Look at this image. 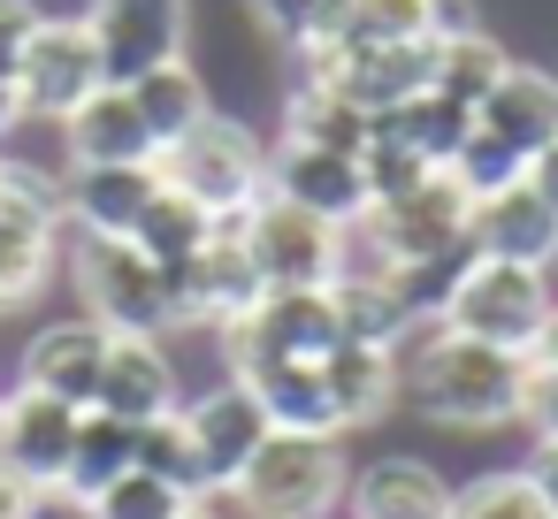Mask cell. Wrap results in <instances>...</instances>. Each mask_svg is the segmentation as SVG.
Masks as SVG:
<instances>
[{
    "mask_svg": "<svg viewBox=\"0 0 558 519\" xmlns=\"http://www.w3.org/2000/svg\"><path fill=\"white\" fill-rule=\"evenodd\" d=\"M24 496H32V481H16L9 466H0V519H16V511H24Z\"/></svg>",
    "mask_w": 558,
    "mask_h": 519,
    "instance_id": "obj_42",
    "label": "cell"
},
{
    "mask_svg": "<svg viewBox=\"0 0 558 519\" xmlns=\"http://www.w3.org/2000/svg\"><path fill=\"white\" fill-rule=\"evenodd\" d=\"M177 405H184L177 344H169V336H108L93 412H108V420H123V428H146V420H161V412H177Z\"/></svg>",
    "mask_w": 558,
    "mask_h": 519,
    "instance_id": "obj_13",
    "label": "cell"
},
{
    "mask_svg": "<svg viewBox=\"0 0 558 519\" xmlns=\"http://www.w3.org/2000/svg\"><path fill=\"white\" fill-rule=\"evenodd\" d=\"M108 85V62H100V39H93V24H85V9L77 16H39V32H32V47H24V70H16V108H24V123H62V115H77L93 92Z\"/></svg>",
    "mask_w": 558,
    "mask_h": 519,
    "instance_id": "obj_8",
    "label": "cell"
},
{
    "mask_svg": "<svg viewBox=\"0 0 558 519\" xmlns=\"http://www.w3.org/2000/svg\"><path fill=\"white\" fill-rule=\"evenodd\" d=\"M474 131H489L497 146H512L520 161H535L558 138V77L535 70V62H512L497 77V92L474 108Z\"/></svg>",
    "mask_w": 558,
    "mask_h": 519,
    "instance_id": "obj_22",
    "label": "cell"
},
{
    "mask_svg": "<svg viewBox=\"0 0 558 519\" xmlns=\"http://www.w3.org/2000/svg\"><path fill=\"white\" fill-rule=\"evenodd\" d=\"M451 481L436 458L421 450H375V458H352V481H344V519H451Z\"/></svg>",
    "mask_w": 558,
    "mask_h": 519,
    "instance_id": "obj_14",
    "label": "cell"
},
{
    "mask_svg": "<svg viewBox=\"0 0 558 519\" xmlns=\"http://www.w3.org/2000/svg\"><path fill=\"white\" fill-rule=\"evenodd\" d=\"M466 252L482 260H512V268H558V214L527 191V184H505L489 199H474L466 214Z\"/></svg>",
    "mask_w": 558,
    "mask_h": 519,
    "instance_id": "obj_17",
    "label": "cell"
},
{
    "mask_svg": "<svg viewBox=\"0 0 558 519\" xmlns=\"http://www.w3.org/2000/svg\"><path fill=\"white\" fill-rule=\"evenodd\" d=\"M9 207H16V191H9V176H0V214H9Z\"/></svg>",
    "mask_w": 558,
    "mask_h": 519,
    "instance_id": "obj_45",
    "label": "cell"
},
{
    "mask_svg": "<svg viewBox=\"0 0 558 519\" xmlns=\"http://www.w3.org/2000/svg\"><path fill=\"white\" fill-rule=\"evenodd\" d=\"M527 359H535V367H558V313H550V329L535 336V351H527Z\"/></svg>",
    "mask_w": 558,
    "mask_h": 519,
    "instance_id": "obj_43",
    "label": "cell"
},
{
    "mask_svg": "<svg viewBox=\"0 0 558 519\" xmlns=\"http://www.w3.org/2000/svg\"><path fill=\"white\" fill-rule=\"evenodd\" d=\"M230 374L245 382V397L260 405V420L276 435H337L344 443V428L329 412V390H322V359H245Z\"/></svg>",
    "mask_w": 558,
    "mask_h": 519,
    "instance_id": "obj_19",
    "label": "cell"
},
{
    "mask_svg": "<svg viewBox=\"0 0 558 519\" xmlns=\"http://www.w3.org/2000/svg\"><path fill=\"white\" fill-rule=\"evenodd\" d=\"M520 473H527V489L550 504V519H558V435H535L527 443V458H520Z\"/></svg>",
    "mask_w": 558,
    "mask_h": 519,
    "instance_id": "obj_40",
    "label": "cell"
},
{
    "mask_svg": "<svg viewBox=\"0 0 558 519\" xmlns=\"http://www.w3.org/2000/svg\"><path fill=\"white\" fill-rule=\"evenodd\" d=\"M131 466L154 473V481H169V489L192 496V504H215V489H207V473H199V450H192V435H184V412L146 420L138 443H131Z\"/></svg>",
    "mask_w": 558,
    "mask_h": 519,
    "instance_id": "obj_31",
    "label": "cell"
},
{
    "mask_svg": "<svg viewBox=\"0 0 558 519\" xmlns=\"http://www.w3.org/2000/svg\"><path fill=\"white\" fill-rule=\"evenodd\" d=\"M54 146H62V169H146L154 161V138L123 85H100L77 115H62Z\"/></svg>",
    "mask_w": 558,
    "mask_h": 519,
    "instance_id": "obj_18",
    "label": "cell"
},
{
    "mask_svg": "<svg viewBox=\"0 0 558 519\" xmlns=\"http://www.w3.org/2000/svg\"><path fill=\"white\" fill-rule=\"evenodd\" d=\"M108 85H138L146 70L192 54V0H93L85 9Z\"/></svg>",
    "mask_w": 558,
    "mask_h": 519,
    "instance_id": "obj_9",
    "label": "cell"
},
{
    "mask_svg": "<svg viewBox=\"0 0 558 519\" xmlns=\"http://www.w3.org/2000/svg\"><path fill=\"white\" fill-rule=\"evenodd\" d=\"M344 344V313H337V291H268L230 336V367L245 359H329Z\"/></svg>",
    "mask_w": 558,
    "mask_h": 519,
    "instance_id": "obj_10",
    "label": "cell"
},
{
    "mask_svg": "<svg viewBox=\"0 0 558 519\" xmlns=\"http://www.w3.org/2000/svg\"><path fill=\"white\" fill-rule=\"evenodd\" d=\"M184 519H230V511H222V504H192Z\"/></svg>",
    "mask_w": 558,
    "mask_h": 519,
    "instance_id": "obj_44",
    "label": "cell"
},
{
    "mask_svg": "<svg viewBox=\"0 0 558 519\" xmlns=\"http://www.w3.org/2000/svg\"><path fill=\"white\" fill-rule=\"evenodd\" d=\"M375 131H383V138H398L405 153H421L428 169H451V153L466 146L474 115H466V108H451L444 92H421V100H405V108L375 115Z\"/></svg>",
    "mask_w": 558,
    "mask_h": 519,
    "instance_id": "obj_27",
    "label": "cell"
},
{
    "mask_svg": "<svg viewBox=\"0 0 558 519\" xmlns=\"http://www.w3.org/2000/svg\"><path fill=\"white\" fill-rule=\"evenodd\" d=\"M520 428L527 435H558V367L527 359V390H520Z\"/></svg>",
    "mask_w": 558,
    "mask_h": 519,
    "instance_id": "obj_38",
    "label": "cell"
},
{
    "mask_svg": "<svg viewBox=\"0 0 558 519\" xmlns=\"http://www.w3.org/2000/svg\"><path fill=\"white\" fill-rule=\"evenodd\" d=\"M444 176H451V184L466 191V207H474V199H489V191L520 184V176H527V161H520L512 146H497L489 131H466V146L451 153V169H444Z\"/></svg>",
    "mask_w": 558,
    "mask_h": 519,
    "instance_id": "obj_34",
    "label": "cell"
},
{
    "mask_svg": "<svg viewBox=\"0 0 558 519\" xmlns=\"http://www.w3.org/2000/svg\"><path fill=\"white\" fill-rule=\"evenodd\" d=\"M77 405H54L24 382H0V466L16 481H62L70 473V443H77Z\"/></svg>",
    "mask_w": 558,
    "mask_h": 519,
    "instance_id": "obj_15",
    "label": "cell"
},
{
    "mask_svg": "<svg viewBox=\"0 0 558 519\" xmlns=\"http://www.w3.org/2000/svg\"><path fill=\"white\" fill-rule=\"evenodd\" d=\"M436 39V0H344L329 47H413Z\"/></svg>",
    "mask_w": 558,
    "mask_h": 519,
    "instance_id": "obj_30",
    "label": "cell"
},
{
    "mask_svg": "<svg viewBox=\"0 0 558 519\" xmlns=\"http://www.w3.org/2000/svg\"><path fill=\"white\" fill-rule=\"evenodd\" d=\"M268 191L291 199V207H306V214H322L329 230H352V222L367 214V176H360V161L322 153V146H291V138L268 146Z\"/></svg>",
    "mask_w": 558,
    "mask_h": 519,
    "instance_id": "obj_16",
    "label": "cell"
},
{
    "mask_svg": "<svg viewBox=\"0 0 558 519\" xmlns=\"http://www.w3.org/2000/svg\"><path fill=\"white\" fill-rule=\"evenodd\" d=\"M238 237H245V252H253L268 291H329L337 268H344V230H329L322 214H306V207H291L276 191H260L238 214Z\"/></svg>",
    "mask_w": 558,
    "mask_h": 519,
    "instance_id": "obj_7",
    "label": "cell"
},
{
    "mask_svg": "<svg viewBox=\"0 0 558 519\" xmlns=\"http://www.w3.org/2000/svg\"><path fill=\"white\" fill-rule=\"evenodd\" d=\"M520 184H527V191H535V199H543V207L558 214V138H550V146H543V153L527 161V176H520Z\"/></svg>",
    "mask_w": 558,
    "mask_h": 519,
    "instance_id": "obj_41",
    "label": "cell"
},
{
    "mask_svg": "<svg viewBox=\"0 0 558 519\" xmlns=\"http://www.w3.org/2000/svg\"><path fill=\"white\" fill-rule=\"evenodd\" d=\"M161 191V169H70L62 176V230L70 237H131L146 199Z\"/></svg>",
    "mask_w": 558,
    "mask_h": 519,
    "instance_id": "obj_21",
    "label": "cell"
},
{
    "mask_svg": "<svg viewBox=\"0 0 558 519\" xmlns=\"http://www.w3.org/2000/svg\"><path fill=\"white\" fill-rule=\"evenodd\" d=\"M100 359H108V329H100V321H85V313L70 306V313H47V321L24 336L16 374H9V382H24V390H39V397H54V405L93 412Z\"/></svg>",
    "mask_w": 558,
    "mask_h": 519,
    "instance_id": "obj_12",
    "label": "cell"
},
{
    "mask_svg": "<svg viewBox=\"0 0 558 519\" xmlns=\"http://www.w3.org/2000/svg\"><path fill=\"white\" fill-rule=\"evenodd\" d=\"M123 92H131V108H138V123H146L154 153H161V146H177L192 123H207V115H215V85H207V70H199L192 54H177V62L146 70V77H138V85H123Z\"/></svg>",
    "mask_w": 558,
    "mask_h": 519,
    "instance_id": "obj_24",
    "label": "cell"
},
{
    "mask_svg": "<svg viewBox=\"0 0 558 519\" xmlns=\"http://www.w3.org/2000/svg\"><path fill=\"white\" fill-rule=\"evenodd\" d=\"M344 481H352V450L337 435H276L245 458V473L230 481V511L238 519H344Z\"/></svg>",
    "mask_w": 558,
    "mask_h": 519,
    "instance_id": "obj_2",
    "label": "cell"
},
{
    "mask_svg": "<svg viewBox=\"0 0 558 519\" xmlns=\"http://www.w3.org/2000/svg\"><path fill=\"white\" fill-rule=\"evenodd\" d=\"M360 176H367V207H383V199H405L413 184H428L436 169H428L421 153H405L398 138H383V131H375V138H367V153H360Z\"/></svg>",
    "mask_w": 558,
    "mask_h": 519,
    "instance_id": "obj_36",
    "label": "cell"
},
{
    "mask_svg": "<svg viewBox=\"0 0 558 519\" xmlns=\"http://www.w3.org/2000/svg\"><path fill=\"white\" fill-rule=\"evenodd\" d=\"M283 138L360 161L367 138H375V115H360V108H352L344 92H329V85H283Z\"/></svg>",
    "mask_w": 558,
    "mask_h": 519,
    "instance_id": "obj_25",
    "label": "cell"
},
{
    "mask_svg": "<svg viewBox=\"0 0 558 519\" xmlns=\"http://www.w3.org/2000/svg\"><path fill=\"white\" fill-rule=\"evenodd\" d=\"M512 70V54L497 47V32H459V39H436V77H428V92H444L451 108H482L489 92H497V77Z\"/></svg>",
    "mask_w": 558,
    "mask_h": 519,
    "instance_id": "obj_26",
    "label": "cell"
},
{
    "mask_svg": "<svg viewBox=\"0 0 558 519\" xmlns=\"http://www.w3.org/2000/svg\"><path fill=\"white\" fill-rule=\"evenodd\" d=\"M154 169H161L169 191H184V199H192L199 214H215V222H238V214L268 191V146H260L230 108H215L207 123H192L177 146H161Z\"/></svg>",
    "mask_w": 558,
    "mask_h": 519,
    "instance_id": "obj_5",
    "label": "cell"
},
{
    "mask_svg": "<svg viewBox=\"0 0 558 519\" xmlns=\"http://www.w3.org/2000/svg\"><path fill=\"white\" fill-rule=\"evenodd\" d=\"M238 16H245L283 62H299V54H314V47L337 39L344 0H238Z\"/></svg>",
    "mask_w": 558,
    "mask_h": 519,
    "instance_id": "obj_29",
    "label": "cell"
},
{
    "mask_svg": "<svg viewBox=\"0 0 558 519\" xmlns=\"http://www.w3.org/2000/svg\"><path fill=\"white\" fill-rule=\"evenodd\" d=\"M39 0H0V85H16V70H24V47H32V32H39Z\"/></svg>",
    "mask_w": 558,
    "mask_h": 519,
    "instance_id": "obj_37",
    "label": "cell"
},
{
    "mask_svg": "<svg viewBox=\"0 0 558 519\" xmlns=\"http://www.w3.org/2000/svg\"><path fill=\"white\" fill-rule=\"evenodd\" d=\"M16 519H100L93 511V496L85 489H70V481H39L32 496H24V511Z\"/></svg>",
    "mask_w": 558,
    "mask_h": 519,
    "instance_id": "obj_39",
    "label": "cell"
},
{
    "mask_svg": "<svg viewBox=\"0 0 558 519\" xmlns=\"http://www.w3.org/2000/svg\"><path fill=\"white\" fill-rule=\"evenodd\" d=\"M54 275H62V214L16 199L0 214V321L24 313L32 298H47Z\"/></svg>",
    "mask_w": 558,
    "mask_h": 519,
    "instance_id": "obj_20",
    "label": "cell"
},
{
    "mask_svg": "<svg viewBox=\"0 0 558 519\" xmlns=\"http://www.w3.org/2000/svg\"><path fill=\"white\" fill-rule=\"evenodd\" d=\"M93 511H100V519H184L192 496H177L169 481H154V473L131 466V473H116V481L93 496Z\"/></svg>",
    "mask_w": 558,
    "mask_h": 519,
    "instance_id": "obj_35",
    "label": "cell"
},
{
    "mask_svg": "<svg viewBox=\"0 0 558 519\" xmlns=\"http://www.w3.org/2000/svg\"><path fill=\"white\" fill-rule=\"evenodd\" d=\"M177 412H184V435H192V450H199V473H207V489H215V504H222L230 481L245 473V458L268 443V420H260V405L245 397L238 374H215V382L184 390Z\"/></svg>",
    "mask_w": 558,
    "mask_h": 519,
    "instance_id": "obj_11",
    "label": "cell"
},
{
    "mask_svg": "<svg viewBox=\"0 0 558 519\" xmlns=\"http://www.w3.org/2000/svg\"><path fill=\"white\" fill-rule=\"evenodd\" d=\"M550 313H558V283L543 268H512V260H482V252L459 260V275L444 283V306H436V321L451 336H474L497 351H535Z\"/></svg>",
    "mask_w": 558,
    "mask_h": 519,
    "instance_id": "obj_4",
    "label": "cell"
},
{
    "mask_svg": "<svg viewBox=\"0 0 558 519\" xmlns=\"http://www.w3.org/2000/svg\"><path fill=\"white\" fill-rule=\"evenodd\" d=\"M451 519H550V504L527 489L520 466H497V473H474L451 496Z\"/></svg>",
    "mask_w": 558,
    "mask_h": 519,
    "instance_id": "obj_33",
    "label": "cell"
},
{
    "mask_svg": "<svg viewBox=\"0 0 558 519\" xmlns=\"http://www.w3.org/2000/svg\"><path fill=\"white\" fill-rule=\"evenodd\" d=\"M62 260H70L77 313L100 321L108 336H177V329H184L169 275H161L131 237H70V230H62Z\"/></svg>",
    "mask_w": 558,
    "mask_h": 519,
    "instance_id": "obj_3",
    "label": "cell"
},
{
    "mask_svg": "<svg viewBox=\"0 0 558 519\" xmlns=\"http://www.w3.org/2000/svg\"><path fill=\"white\" fill-rule=\"evenodd\" d=\"M520 390H527V351H497L474 336H451L444 321H421L398 344V405H413L428 428H520Z\"/></svg>",
    "mask_w": 558,
    "mask_h": 519,
    "instance_id": "obj_1",
    "label": "cell"
},
{
    "mask_svg": "<svg viewBox=\"0 0 558 519\" xmlns=\"http://www.w3.org/2000/svg\"><path fill=\"white\" fill-rule=\"evenodd\" d=\"M466 191L436 169L428 184H413L405 199H383V207H367L360 222H352V237L383 260V268H398V275H428V268H459L466 260Z\"/></svg>",
    "mask_w": 558,
    "mask_h": 519,
    "instance_id": "obj_6",
    "label": "cell"
},
{
    "mask_svg": "<svg viewBox=\"0 0 558 519\" xmlns=\"http://www.w3.org/2000/svg\"><path fill=\"white\" fill-rule=\"evenodd\" d=\"M131 443H138V428H123V420H108V412H85L77 420V443H70V489H85V496H100L116 473H131Z\"/></svg>",
    "mask_w": 558,
    "mask_h": 519,
    "instance_id": "obj_32",
    "label": "cell"
},
{
    "mask_svg": "<svg viewBox=\"0 0 558 519\" xmlns=\"http://www.w3.org/2000/svg\"><path fill=\"white\" fill-rule=\"evenodd\" d=\"M207 230H215V214H199L184 191H169V184H161V191L146 199V214L131 222V245H138V252H146L161 275H177V268H184V260L207 245Z\"/></svg>",
    "mask_w": 558,
    "mask_h": 519,
    "instance_id": "obj_28",
    "label": "cell"
},
{
    "mask_svg": "<svg viewBox=\"0 0 558 519\" xmlns=\"http://www.w3.org/2000/svg\"><path fill=\"white\" fill-rule=\"evenodd\" d=\"M322 390H329V412H337L344 435L383 428V420L398 412V351H383V344H352V336H344V344L322 359Z\"/></svg>",
    "mask_w": 558,
    "mask_h": 519,
    "instance_id": "obj_23",
    "label": "cell"
}]
</instances>
